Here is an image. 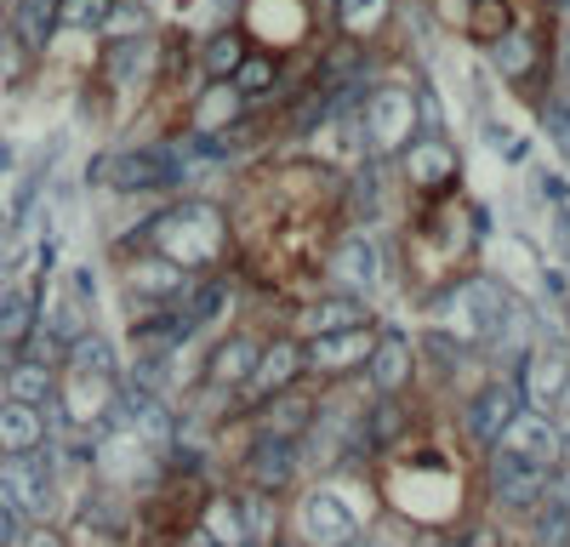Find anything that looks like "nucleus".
Returning <instances> with one entry per match:
<instances>
[{
	"mask_svg": "<svg viewBox=\"0 0 570 547\" xmlns=\"http://www.w3.org/2000/svg\"><path fill=\"white\" fill-rule=\"evenodd\" d=\"M428 314H434V331L456 337L468 354L473 348H502L525 319H519V302L502 280H491V274H468V280H451L434 302H428Z\"/></svg>",
	"mask_w": 570,
	"mask_h": 547,
	"instance_id": "1",
	"label": "nucleus"
},
{
	"mask_svg": "<svg viewBox=\"0 0 570 547\" xmlns=\"http://www.w3.org/2000/svg\"><path fill=\"white\" fill-rule=\"evenodd\" d=\"M149 251L171 257L177 268H206L223 257V211L206 200H177L149 222Z\"/></svg>",
	"mask_w": 570,
	"mask_h": 547,
	"instance_id": "2",
	"label": "nucleus"
},
{
	"mask_svg": "<svg viewBox=\"0 0 570 547\" xmlns=\"http://www.w3.org/2000/svg\"><path fill=\"white\" fill-rule=\"evenodd\" d=\"M91 177L109 182L115 195H166V189H177V182L188 177V160L177 149H166V143H149V149H120V155L98 160Z\"/></svg>",
	"mask_w": 570,
	"mask_h": 547,
	"instance_id": "3",
	"label": "nucleus"
},
{
	"mask_svg": "<svg viewBox=\"0 0 570 547\" xmlns=\"http://www.w3.org/2000/svg\"><path fill=\"white\" fill-rule=\"evenodd\" d=\"M46 450V445H40ZM0 456V501L18 514V519H46V508H52V456Z\"/></svg>",
	"mask_w": 570,
	"mask_h": 547,
	"instance_id": "4",
	"label": "nucleus"
},
{
	"mask_svg": "<svg viewBox=\"0 0 570 547\" xmlns=\"http://www.w3.org/2000/svg\"><path fill=\"white\" fill-rule=\"evenodd\" d=\"M303 371H308V348H303V337H274V342L257 348L252 377H246V388L234 394V399H240V405H263V399H274V394H285V388H297Z\"/></svg>",
	"mask_w": 570,
	"mask_h": 547,
	"instance_id": "5",
	"label": "nucleus"
},
{
	"mask_svg": "<svg viewBox=\"0 0 570 547\" xmlns=\"http://www.w3.org/2000/svg\"><path fill=\"white\" fill-rule=\"evenodd\" d=\"M485 485H491V501L508 514H537L542 496H548V474L553 468H537V463H519L508 450H485Z\"/></svg>",
	"mask_w": 570,
	"mask_h": 547,
	"instance_id": "6",
	"label": "nucleus"
},
{
	"mask_svg": "<svg viewBox=\"0 0 570 547\" xmlns=\"http://www.w3.org/2000/svg\"><path fill=\"white\" fill-rule=\"evenodd\" d=\"M525 410V394H519V382H485L480 394L468 399L462 410V434L473 450H497V439L508 434V422Z\"/></svg>",
	"mask_w": 570,
	"mask_h": 547,
	"instance_id": "7",
	"label": "nucleus"
},
{
	"mask_svg": "<svg viewBox=\"0 0 570 547\" xmlns=\"http://www.w3.org/2000/svg\"><path fill=\"white\" fill-rule=\"evenodd\" d=\"M519 394L531 399V410L553 417L570 399V354L564 348H525L519 354Z\"/></svg>",
	"mask_w": 570,
	"mask_h": 547,
	"instance_id": "8",
	"label": "nucleus"
},
{
	"mask_svg": "<svg viewBox=\"0 0 570 547\" xmlns=\"http://www.w3.org/2000/svg\"><path fill=\"white\" fill-rule=\"evenodd\" d=\"M416 120H422V98L405 86H383V91H371V103H365V137L376 149H405L411 137H416Z\"/></svg>",
	"mask_w": 570,
	"mask_h": 547,
	"instance_id": "9",
	"label": "nucleus"
},
{
	"mask_svg": "<svg viewBox=\"0 0 570 547\" xmlns=\"http://www.w3.org/2000/svg\"><path fill=\"white\" fill-rule=\"evenodd\" d=\"M297 525H303V541L308 547H348L354 536H360V519H354V508H348V496H337V490H303V501H297Z\"/></svg>",
	"mask_w": 570,
	"mask_h": 547,
	"instance_id": "10",
	"label": "nucleus"
},
{
	"mask_svg": "<svg viewBox=\"0 0 570 547\" xmlns=\"http://www.w3.org/2000/svg\"><path fill=\"white\" fill-rule=\"evenodd\" d=\"M400 166H405V182L422 189V195H445L456 182V171H462L456 149L445 143V131H416L411 143L400 149Z\"/></svg>",
	"mask_w": 570,
	"mask_h": 547,
	"instance_id": "11",
	"label": "nucleus"
},
{
	"mask_svg": "<svg viewBox=\"0 0 570 547\" xmlns=\"http://www.w3.org/2000/svg\"><path fill=\"white\" fill-rule=\"evenodd\" d=\"M246 479L257 485V496H279V490H292L297 468H303V445L297 439H279V434H263L246 445Z\"/></svg>",
	"mask_w": 570,
	"mask_h": 547,
	"instance_id": "12",
	"label": "nucleus"
},
{
	"mask_svg": "<svg viewBox=\"0 0 570 547\" xmlns=\"http://www.w3.org/2000/svg\"><path fill=\"white\" fill-rule=\"evenodd\" d=\"M497 450L519 456V463H537V468H559L564 434H559L553 417H542V410H519V417L508 422V434L497 439Z\"/></svg>",
	"mask_w": 570,
	"mask_h": 547,
	"instance_id": "13",
	"label": "nucleus"
},
{
	"mask_svg": "<svg viewBox=\"0 0 570 547\" xmlns=\"http://www.w3.org/2000/svg\"><path fill=\"white\" fill-rule=\"evenodd\" d=\"M303 348H308V371L343 377V371H365V359H371V348H376V331H371V326H354V331L314 337V342H303Z\"/></svg>",
	"mask_w": 570,
	"mask_h": 547,
	"instance_id": "14",
	"label": "nucleus"
},
{
	"mask_svg": "<svg viewBox=\"0 0 570 547\" xmlns=\"http://www.w3.org/2000/svg\"><path fill=\"white\" fill-rule=\"evenodd\" d=\"M365 377H371V388L383 394V399H400L411 382H416V348L394 331V337H376V348H371V359H365Z\"/></svg>",
	"mask_w": 570,
	"mask_h": 547,
	"instance_id": "15",
	"label": "nucleus"
},
{
	"mask_svg": "<svg viewBox=\"0 0 570 547\" xmlns=\"http://www.w3.org/2000/svg\"><path fill=\"white\" fill-rule=\"evenodd\" d=\"M331 280H337V291H348V297L365 302L376 286H383V257H376V246L365 235H348L337 246V257H331Z\"/></svg>",
	"mask_w": 570,
	"mask_h": 547,
	"instance_id": "16",
	"label": "nucleus"
},
{
	"mask_svg": "<svg viewBox=\"0 0 570 547\" xmlns=\"http://www.w3.org/2000/svg\"><path fill=\"white\" fill-rule=\"evenodd\" d=\"M354 326H371V308H365L360 297H348V291H337V297H320V302H308V308L297 314V331H303V342L331 337V331H354Z\"/></svg>",
	"mask_w": 570,
	"mask_h": 547,
	"instance_id": "17",
	"label": "nucleus"
},
{
	"mask_svg": "<svg viewBox=\"0 0 570 547\" xmlns=\"http://www.w3.org/2000/svg\"><path fill=\"white\" fill-rule=\"evenodd\" d=\"M252 365H257V342L252 337H223L206 359V388L217 394H240L246 377H252Z\"/></svg>",
	"mask_w": 570,
	"mask_h": 547,
	"instance_id": "18",
	"label": "nucleus"
},
{
	"mask_svg": "<svg viewBox=\"0 0 570 547\" xmlns=\"http://www.w3.org/2000/svg\"><path fill=\"white\" fill-rule=\"evenodd\" d=\"M46 445V405L7 399L0 405V456H29Z\"/></svg>",
	"mask_w": 570,
	"mask_h": 547,
	"instance_id": "19",
	"label": "nucleus"
},
{
	"mask_svg": "<svg viewBox=\"0 0 570 547\" xmlns=\"http://www.w3.org/2000/svg\"><path fill=\"white\" fill-rule=\"evenodd\" d=\"M263 410L268 417L257 422L263 434H279V439H308V428H314V399L308 394H297V388H285V394H274V399H263Z\"/></svg>",
	"mask_w": 570,
	"mask_h": 547,
	"instance_id": "20",
	"label": "nucleus"
},
{
	"mask_svg": "<svg viewBox=\"0 0 570 547\" xmlns=\"http://www.w3.org/2000/svg\"><path fill=\"white\" fill-rule=\"evenodd\" d=\"M58 34V0H12V40L23 52H46Z\"/></svg>",
	"mask_w": 570,
	"mask_h": 547,
	"instance_id": "21",
	"label": "nucleus"
},
{
	"mask_svg": "<svg viewBox=\"0 0 570 547\" xmlns=\"http://www.w3.org/2000/svg\"><path fill=\"white\" fill-rule=\"evenodd\" d=\"M131 291L155 297V302H177V297L188 291V268H177L171 257L149 251V257H142V262L131 268Z\"/></svg>",
	"mask_w": 570,
	"mask_h": 547,
	"instance_id": "22",
	"label": "nucleus"
},
{
	"mask_svg": "<svg viewBox=\"0 0 570 547\" xmlns=\"http://www.w3.org/2000/svg\"><path fill=\"white\" fill-rule=\"evenodd\" d=\"M7 399H23V405H52L58 399V371L46 359L23 354L12 371H7Z\"/></svg>",
	"mask_w": 570,
	"mask_h": 547,
	"instance_id": "23",
	"label": "nucleus"
},
{
	"mask_svg": "<svg viewBox=\"0 0 570 547\" xmlns=\"http://www.w3.org/2000/svg\"><path fill=\"white\" fill-rule=\"evenodd\" d=\"M63 365H69L75 377H104V382H115V377H120V359H115V342H109V337H98V331H80V337L69 342Z\"/></svg>",
	"mask_w": 570,
	"mask_h": 547,
	"instance_id": "24",
	"label": "nucleus"
},
{
	"mask_svg": "<svg viewBox=\"0 0 570 547\" xmlns=\"http://www.w3.org/2000/svg\"><path fill=\"white\" fill-rule=\"evenodd\" d=\"M200 536H206V541H223V547H252V541H246L240 501H234V496H212L206 514H200Z\"/></svg>",
	"mask_w": 570,
	"mask_h": 547,
	"instance_id": "25",
	"label": "nucleus"
},
{
	"mask_svg": "<svg viewBox=\"0 0 570 547\" xmlns=\"http://www.w3.org/2000/svg\"><path fill=\"white\" fill-rule=\"evenodd\" d=\"M537 58H542L537 34H519V29L497 34V46H491V63H497L508 80H531V74H537Z\"/></svg>",
	"mask_w": 570,
	"mask_h": 547,
	"instance_id": "26",
	"label": "nucleus"
},
{
	"mask_svg": "<svg viewBox=\"0 0 570 547\" xmlns=\"http://www.w3.org/2000/svg\"><path fill=\"white\" fill-rule=\"evenodd\" d=\"M246 63V34L240 29H217L206 46H200V69L212 74V80H234V69H240Z\"/></svg>",
	"mask_w": 570,
	"mask_h": 547,
	"instance_id": "27",
	"label": "nucleus"
},
{
	"mask_svg": "<svg viewBox=\"0 0 570 547\" xmlns=\"http://www.w3.org/2000/svg\"><path fill=\"white\" fill-rule=\"evenodd\" d=\"M35 297H7L0 302V354H12V348H23L29 337H35Z\"/></svg>",
	"mask_w": 570,
	"mask_h": 547,
	"instance_id": "28",
	"label": "nucleus"
},
{
	"mask_svg": "<svg viewBox=\"0 0 570 547\" xmlns=\"http://www.w3.org/2000/svg\"><path fill=\"white\" fill-rule=\"evenodd\" d=\"M274 86H279V63H274V58H263V52H257V58L246 52V63L234 69V91H240L246 103H257V98H268Z\"/></svg>",
	"mask_w": 570,
	"mask_h": 547,
	"instance_id": "29",
	"label": "nucleus"
},
{
	"mask_svg": "<svg viewBox=\"0 0 570 547\" xmlns=\"http://www.w3.org/2000/svg\"><path fill=\"white\" fill-rule=\"evenodd\" d=\"M142 58H149V40H142V34H120V40L109 46V58H104V74H109L115 86H126V80L142 69Z\"/></svg>",
	"mask_w": 570,
	"mask_h": 547,
	"instance_id": "30",
	"label": "nucleus"
},
{
	"mask_svg": "<svg viewBox=\"0 0 570 547\" xmlns=\"http://www.w3.org/2000/svg\"><path fill=\"white\" fill-rule=\"evenodd\" d=\"M115 0H58V29H109Z\"/></svg>",
	"mask_w": 570,
	"mask_h": 547,
	"instance_id": "31",
	"label": "nucleus"
},
{
	"mask_svg": "<svg viewBox=\"0 0 570 547\" xmlns=\"http://www.w3.org/2000/svg\"><path fill=\"white\" fill-rule=\"evenodd\" d=\"M389 7H394V0H337V23L348 34H376L389 23Z\"/></svg>",
	"mask_w": 570,
	"mask_h": 547,
	"instance_id": "32",
	"label": "nucleus"
},
{
	"mask_svg": "<svg viewBox=\"0 0 570 547\" xmlns=\"http://www.w3.org/2000/svg\"><path fill=\"white\" fill-rule=\"evenodd\" d=\"M217 308H223V280H200L195 291H183V308H177V314H183L188 331H200Z\"/></svg>",
	"mask_w": 570,
	"mask_h": 547,
	"instance_id": "33",
	"label": "nucleus"
},
{
	"mask_svg": "<svg viewBox=\"0 0 570 547\" xmlns=\"http://www.w3.org/2000/svg\"><path fill=\"white\" fill-rule=\"evenodd\" d=\"M542 126H548V137L570 155V98H553V103H542Z\"/></svg>",
	"mask_w": 570,
	"mask_h": 547,
	"instance_id": "34",
	"label": "nucleus"
},
{
	"mask_svg": "<svg viewBox=\"0 0 570 547\" xmlns=\"http://www.w3.org/2000/svg\"><path fill=\"white\" fill-rule=\"evenodd\" d=\"M18 547H69V536H63V530H52V525H40V519H35V525H29V530L18 536Z\"/></svg>",
	"mask_w": 570,
	"mask_h": 547,
	"instance_id": "35",
	"label": "nucleus"
},
{
	"mask_svg": "<svg viewBox=\"0 0 570 547\" xmlns=\"http://www.w3.org/2000/svg\"><path fill=\"white\" fill-rule=\"evenodd\" d=\"M18 536H23V519L0 501V547H18Z\"/></svg>",
	"mask_w": 570,
	"mask_h": 547,
	"instance_id": "36",
	"label": "nucleus"
},
{
	"mask_svg": "<svg viewBox=\"0 0 570 547\" xmlns=\"http://www.w3.org/2000/svg\"><path fill=\"white\" fill-rule=\"evenodd\" d=\"M12 297V286H7V274H0V302H7Z\"/></svg>",
	"mask_w": 570,
	"mask_h": 547,
	"instance_id": "37",
	"label": "nucleus"
},
{
	"mask_svg": "<svg viewBox=\"0 0 570 547\" xmlns=\"http://www.w3.org/2000/svg\"><path fill=\"white\" fill-rule=\"evenodd\" d=\"M559 7H564V18H570V0H559Z\"/></svg>",
	"mask_w": 570,
	"mask_h": 547,
	"instance_id": "38",
	"label": "nucleus"
}]
</instances>
